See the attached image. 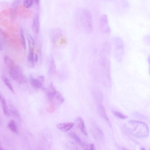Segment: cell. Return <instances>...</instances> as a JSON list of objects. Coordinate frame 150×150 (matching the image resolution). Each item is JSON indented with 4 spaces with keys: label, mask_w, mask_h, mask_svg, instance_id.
I'll return each mask as SVG.
<instances>
[{
    "label": "cell",
    "mask_w": 150,
    "mask_h": 150,
    "mask_svg": "<svg viewBox=\"0 0 150 150\" xmlns=\"http://www.w3.org/2000/svg\"><path fill=\"white\" fill-rule=\"evenodd\" d=\"M76 121L82 133L85 135H87L88 133L83 119L80 117H78L76 118Z\"/></svg>",
    "instance_id": "obj_9"
},
{
    "label": "cell",
    "mask_w": 150,
    "mask_h": 150,
    "mask_svg": "<svg viewBox=\"0 0 150 150\" xmlns=\"http://www.w3.org/2000/svg\"><path fill=\"white\" fill-rule=\"evenodd\" d=\"M99 109L100 113L101 116L106 120L108 121L109 120L106 115L105 109L103 106L100 104L99 105Z\"/></svg>",
    "instance_id": "obj_23"
},
{
    "label": "cell",
    "mask_w": 150,
    "mask_h": 150,
    "mask_svg": "<svg viewBox=\"0 0 150 150\" xmlns=\"http://www.w3.org/2000/svg\"><path fill=\"white\" fill-rule=\"evenodd\" d=\"M6 34L0 27V42L2 44H4L6 41Z\"/></svg>",
    "instance_id": "obj_26"
},
{
    "label": "cell",
    "mask_w": 150,
    "mask_h": 150,
    "mask_svg": "<svg viewBox=\"0 0 150 150\" xmlns=\"http://www.w3.org/2000/svg\"><path fill=\"white\" fill-rule=\"evenodd\" d=\"M17 12L16 9L11 8L10 10V19L11 22L14 21L16 19L17 16Z\"/></svg>",
    "instance_id": "obj_19"
},
{
    "label": "cell",
    "mask_w": 150,
    "mask_h": 150,
    "mask_svg": "<svg viewBox=\"0 0 150 150\" xmlns=\"http://www.w3.org/2000/svg\"><path fill=\"white\" fill-rule=\"evenodd\" d=\"M113 53L115 59L119 62H121L124 53V46L122 39L118 37H115L112 39Z\"/></svg>",
    "instance_id": "obj_4"
},
{
    "label": "cell",
    "mask_w": 150,
    "mask_h": 150,
    "mask_svg": "<svg viewBox=\"0 0 150 150\" xmlns=\"http://www.w3.org/2000/svg\"><path fill=\"white\" fill-rule=\"evenodd\" d=\"M32 28L34 32L36 33H39L40 29V22L39 16L38 13H37L34 17Z\"/></svg>",
    "instance_id": "obj_7"
},
{
    "label": "cell",
    "mask_w": 150,
    "mask_h": 150,
    "mask_svg": "<svg viewBox=\"0 0 150 150\" xmlns=\"http://www.w3.org/2000/svg\"><path fill=\"white\" fill-rule=\"evenodd\" d=\"M34 61L37 62L38 61V57L37 54L35 53L34 54Z\"/></svg>",
    "instance_id": "obj_30"
},
{
    "label": "cell",
    "mask_w": 150,
    "mask_h": 150,
    "mask_svg": "<svg viewBox=\"0 0 150 150\" xmlns=\"http://www.w3.org/2000/svg\"><path fill=\"white\" fill-rule=\"evenodd\" d=\"M69 135L76 142L79 143L81 147L82 146L84 143L82 142L80 138L75 133H69Z\"/></svg>",
    "instance_id": "obj_20"
},
{
    "label": "cell",
    "mask_w": 150,
    "mask_h": 150,
    "mask_svg": "<svg viewBox=\"0 0 150 150\" xmlns=\"http://www.w3.org/2000/svg\"><path fill=\"white\" fill-rule=\"evenodd\" d=\"M34 3H35L38 6L39 5L40 3V0H33Z\"/></svg>",
    "instance_id": "obj_31"
},
{
    "label": "cell",
    "mask_w": 150,
    "mask_h": 150,
    "mask_svg": "<svg viewBox=\"0 0 150 150\" xmlns=\"http://www.w3.org/2000/svg\"><path fill=\"white\" fill-rule=\"evenodd\" d=\"M56 91L52 82H51L49 85L47 95V98L50 101L52 100L54 98Z\"/></svg>",
    "instance_id": "obj_10"
},
{
    "label": "cell",
    "mask_w": 150,
    "mask_h": 150,
    "mask_svg": "<svg viewBox=\"0 0 150 150\" xmlns=\"http://www.w3.org/2000/svg\"><path fill=\"white\" fill-rule=\"evenodd\" d=\"M26 37L28 42L29 48H33L35 43L31 35L28 33H27Z\"/></svg>",
    "instance_id": "obj_24"
},
{
    "label": "cell",
    "mask_w": 150,
    "mask_h": 150,
    "mask_svg": "<svg viewBox=\"0 0 150 150\" xmlns=\"http://www.w3.org/2000/svg\"><path fill=\"white\" fill-rule=\"evenodd\" d=\"M76 19L83 26L88 33H91L93 30V22L92 15L88 10L79 9L76 12Z\"/></svg>",
    "instance_id": "obj_2"
},
{
    "label": "cell",
    "mask_w": 150,
    "mask_h": 150,
    "mask_svg": "<svg viewBox=\"0 0 150 150\" xmlns=\"http://www.w3.org/2000/svg\"><path fill=\"white\" fill-rule=\"evenodd\" d=\"M29 81L32 85L34 87L39 88L42 87V84L38 80L33 78L31 75L29 76Z\"/></svg>",
    "instance_id": "obj_13"
},
{
    "label": "cell",
    "mask_w": 150,
    "mask_h": 150,
    "mask_svg": "<svg viewBox=\"0 0 150 150\" xmlns=\"http://www.w3.org/2000/svg\"><path fill=\"white\" fill-rule=\"evenodd\" d=\"M9 112V114L10 113L13 117L18 119H21V116L19 112L13 106H10Z\"/></svg>",
    "instance_id": "obj_14"
},
{
    "label": "cell",
    "mask_w": 150,
    "mask_h": 150,
    "mask_svg": "<svg viewBox=\"0 0 150 150\" xmlns=\"http://www.w3.org/2000/svg\"><path fill=\"white\" fill-rule=\"evenodd\" d=\"M3 49V44L0 42V51L2 50Z\"/></svg>",
    "instance_id": "obj_33"
},
{
    "label": "cell",
    "mask_w": 150,
    "mask_h": 150,
    "mask_svg": "<svg viewBox=\"0 0 150 150\" xmlns=\"http://www.w3.org/2000/svg\"><path fill=\"white\" fill-rule=\"evenodd\" d=\"M9 69V75L12 79L18 81L20 84L26 82V78L23 74V69L20 66L15 64Z\"/></svg>",
    "instance_id": "obj_5"
},
{
    "label": "cell",
    "mask_w": 150,
    "mask_h": 150,
    "mask_svg": "<svg viewBox=\"0 0 150 150\" xmlns=\"http://www.w3.org/2000/svg\"><path fill=\"white\" fill-rule=\"evenodd\" d=\"M99 26L100 30L103 33L108 34L110 32L108 16L106 14L101 16L99 22Z\"/></svg>",
    "instance_id": "obj_6"
},
{
    "label": "cell",
    "mask_w": 150,
    "mask_h": 150,
    "mask_svg": "<svg viewBox=\"0 0 150 150\" xmlns=\"http://www.w3.org/2000/svg\"><path fill=\"white\" fill-rule=\"evenodd\" d=\"M0 102L1 103L4 115L6 116L9 115L8 109L7 107L6 100L2 94L0 92Z\"/></svg>",
    "instance_id": "obj_11"
},
{
    "label": "cell",
    "mask_w": 150,
    "mask_h": 150,
    "mask_svg": "<svg viewBox=\"0 0 150 150\" xmlns=\"http://www.w3.org/2000/svg\"><path fill=\"white\" fill-rule=\"evenodd\" d=\"M1 77L5 85L11 91L14 93L12 85L8 78L4 75H2Z\"/></svg>",
    "instance_id": "obj_18"
},
{
    "label": "cell",
    "mask_w": 150,
    "mask_h": 150,
    "mask_svg": "<svg viewBox=\"0 0 150 150\" xmlns=\"http://www.w3.org/2000/svg\"><path fill=\"white\" fill-rule=\"evenodd\" d=\"M4 149L1 147V146L0 145V150H3Z\"/></svg>",
    "instance_id": "obj_35"
},
{
    "label": "cell",
    "mask_w": 150,
    "mask_h": 150,
    "mask_svg": "<svg viewBox=\"0 0 150 150\" xmlns=\"http://www.w3.org/2000/svg\"><path fill=\"white\" fill-rule=\"evenodd\" d=\"M141 149L143 150H145V149L144 147H141Z\"/></svg>",
    "instance_id": "obj_34"
},
{
    "label": "cell",
    "mask_w": 150,
    "mask_h": 150,
    "mask_svg": "<svg viewBox=\"0 0 150 150\" xmlns=\"http://www.w3.org/2000/svg\"><path fill=\"white\" fill-rule=\"evenodd\" d=\"M112 113L114 115L122 119H125L127 118V116L118 111H113Z\"/></svg>",
    "instance_id": "obj_27"
},
{
    "label": "cell",
    "mask_w": 150,
    "mask_h": 150,
    "mask_svg": "<svg viewBox=\"0 0 150 150\" xmlns=\"http://www.w3.org/2000/svg\"><path fill=\"white\" fill-rule=\"evenodd\" d=\"M8 127L13 133L15 134L18 133V129L14 120H11L9 121L8 124Z\"/></svg>",
    "instance_id": "obj_16"
},
{
    "label": "cell",
    "mask_w": 150,
    "mask_h": 150,
    "mask_svg": "<svg viewBox=\"0 0 150 150\" xmlns=\"http://www.w3.org/2000/svg\"><path fill=\"white\" fill-rule=\"evenodd\" d=\"M58 101L59 104L62 103L64 101V99L61 94L58 91H56L54 98Z\"/></svg>",
    "instance_id": "obj_22"
},
{
    "label": "cell",
    "mask_w": 150,
    "mask_h": 150,
    "mask_svg": "<svg viewBox=\"0 0 150 150\" xmlns=\"http://www.w3.org/2000/svg\"><path fill=\"white\" fill-rule=\"evenodd\" d=\"M4 61L5 64L9 69L15 64L13 61L7 55L4 56Z\"/></svg>",
    "instance_id": "obj_15"
},
{
    "label": "cell",
    "mask_w": 150,
    "mask_h": 150,
    "mask_svg": "<svg viewBox=\"0 0 150 150\" xmlns=\"http://www.w3.org/2000/svg\"><path fill=\"white\" fill-rule=\"evenodd\" d=\"M128 130L132 134L140 138H145L148 136L149 129L147 125L145 123L135 120H130L128 125Z\"/></svg>",
    "instance_id": "obj_3"
},
{
    "label": "cell",
    "mask_w": 150,
    "mask_h": 150,
    "mask_svg": "<svg viewBox=\"0 0 150 150\" xmlns=\"http://www.w3.org/2000/svg\"><path fill=\"white\" fill-rule=\"evenodd\" d=\"M110 48L109 45L105 44L101 52L99 59L103 81L105 83L109 84L110 83L111 81L110 62L108 58Z\"/></svg>",
    "instance_id": "obj_1"
},
{
    "label": "cell",
    "mask_w": 150,
    "mask_h": 150,
    "mask_svg": "<svg viewBox=\"0 0 150 150\" xmlns=\"http://www.w3.org/2000/svg\"><path fill=\"white\" fill-rule=\"evenodd\" d=\"M1 120H0V125H1Z\"/></svg>",
    "instance_id": "obj_36"
},
{
    "label": "cell",
    "mask_w": 150,
    "mask_h": 150,
    "mask_svg": "<svg viewBox=\"0 0 150 150\" xmlns=\"http://www.w3.org/2000/svg\"><path fill=\"white\" fill-rule=\"evenodd\" d=\"M19 34L22 46L24 50H25L26 48L25 40L23 34V29L21 27H20V29Z\"/></svg>",
    "instance_id": "obj_21"
},
{
    "label": "cell",
    "mask_w": 150,
    "mask_h": 150,
    "mask_svg": "<svg viewBox=\"0 0 150 150\" xmlns=\"http://www.w3.org/2000/svg\"><path fill=\"white\" fill-rule=\"evenodd\" d=\"M72 122L60 123L56 125L57 128L59 130L63 132H67L71 129L74 126Z\"/></svg>",
    "instance_id": "obj_8"
},
{
    "label": "cell",
    "mask_w": 150,
    "mask_h": 150,
    "mask_svg": "<svg viewBox=\"0 0 150 150\" xmlns=\"http://www.w3.org/2000/svg\"><path fill=\"white\" fill-rule=\"evenodd\" d=\"M21 0H13L12 2L11 6L13 8H16L20 3Z\"/></svg>",
    "instance_id": "obj_28"
},
{
    "label": "cell",
    "mask_w": 150,
    "mask_h": 150,
    "mask_svg": "<svg viewBox=\"0 0 150 150\" xmlns=\"http://www.w3.org/2000/svg\"><path fill=\"white\" fill-rule=\"evenodd\" d=\"M34 54L33 48H29V51L28 56L27 60L28 66L31 68H34L35 65Z\"/></svg>",
    "instance_id": "obj_12"
},
{
    "label": "cell",
    "mask_w": 150,
    "mask_h": 150,
    "mask_svg": "<svg viewBox=\"0 0 150 150\" xmlns=\"http://www.w3.org/2000/svg\"><path fill=\"white\" fill-rule=\"evenodd\" d=\"M90 149L91 150L95 149V147L94 144H91L90 146Z\"/></svg>",
    "instance_id": "obj_32"
},
{
    "label": "cell",
    "mask_w": 150,
    "mask_h": 150,
    "mask_svg": "<svg viewBox=\"0 0 150 150\" xmlns=\"http://www.w3.org/2000/svg\"><path fill=\"white\" fill-rule=\"evenodd\" d=\"M37 79L42 84L44 81L45 78L43 76L40 75L38 77V79Z\"/></svg>",
    "instance_id": "obj_29"
},
{
    "label": "cell",
    "mask_w": 150,
    "mask_h": 150,
    "mask_svg": "<svg viewBox=\"0 0 150 150\" xmlns=\"http://www.w3.org/2000/svg\"><path fill=\"white\" fill-rule=\"evenodd\" d=\"M34 3L33 0H23V5L24 7L27 8L32 7Z\"/></svg>",
    "instance_id": "obj_25"
},
{
    "label": "cell",
    "mask_w": 150,
    "mask_h": 150,
    "mask_svg": "<svg viewBox=\"0 0 150 150\" xmlns=\"http://www.w3.org/2000/svg\"><path fill=\"white\" fill-rule=\"evenodd\" d=\"M56 70V65L54 59L52 55L50 57V64L49 69V73L50 74L54 73Z\"/></svg>",
    "instance_id": "obj_17"
}]
</instances>
